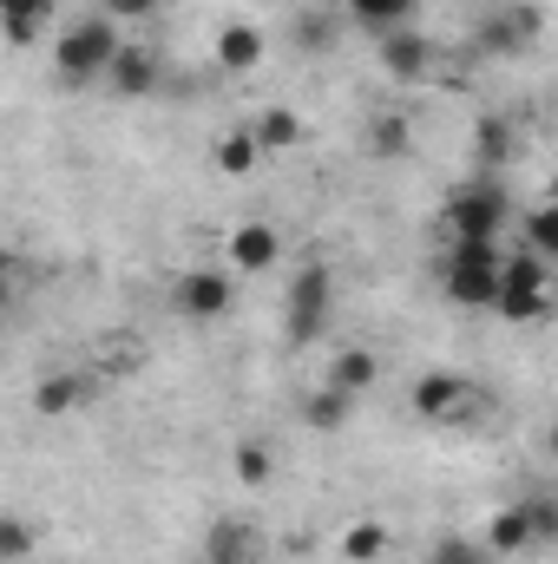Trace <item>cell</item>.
I'll return each mask as SVG.
<instances>
[{"label":"cell","mask_w":558,"mask_h":564,"mask_svg":"<svg viewBox=\"0 0 558 564\" xmlns=\"http://www.w3.org/2000/svg\"><path fill=\"white\" fill-rule=\"evenodd\" d=\"M119 53H126L119 20H112V13H93V20L60 26V40H53V73H60V86H93V79H112V59H119Z\"/></svg>","instance_id":"6da1fadb"},{"label":"cell","mask_w":558,"mask_h":564,"mask_svg":"<svg viewBox=\"0 0 558 564\" xmlns=\"http://www.w3.org/2000/svg\"><path fill=\"white\" fill-rule=\"evenodd\" d=\"M506 217H513V197H506V184L493 177V171H473L453 197H447V230H453V243H493L500 230H506Z\"/></svg>","instance_id":"7a4b0ae2"},{"label":"cell","mask_w":558,"mask_h":564,"mask_svg":"<svg viewBox=\"0 0 558 564\" xmlns=\"http://www.w3.org/2000/svg\"><path fill=\"white\" fill-rule=\"evenodd\" d=\"M447 302H460V308H500V276H506V263L493 257V243H453V257H447Z\"/></svg>","instance_id":"3957f363"},{"label":"cell","mask_w":558,"mask_h":564,"mask_svg":"<svg viewBox=\"0 0 558 564\" xmlns=\"http://www.w3.org/2000/svg\"><path fill=\"white\" fill-rule=\"evenodd\" d=\"M329 308H335V276H329L322 263L296 270L289 295H282V335H289L296 348H309V341L329 328Z\"/></svg>","instance_id":"277c9868"},{"label":"cell","mask_w":558,"mask_h":564,"mask_svg":"<svg viewBox=\"0 0 558 564\" xmlns=\"http://www.w3.org/2000/svg\"><path fill=\"white\" fill-rule=\"evenodd\" d=\"M546 308H552V263L533 257V250H519V257L506 263V276H500V308H493V315H506V322H539Z\"/></svg>","instance_id":"5b68a950"},{"label":"cell","mask_w":558,"mask_h":564,"mask_svg":"<svg viewBox=\"0 0 558 564\" xmlns=\"http://www.w3.org/2000/svg\"><path fill=\"white\" fill-rule=\"evenodd\" d=\"M539 33H546V7L513 0V7H493V13L480 20V53H526Z\"/></svg>","instance_id":"8992f818"},{"label":"cell","mask_w":558,"mask_h":564,"mask_svg":"<svg viewBox=\"0 0 558 564\" xmlns=\"http://www.w3.org/2000/svg\"><path fill=\"white\" fill-rule=\"evenodd\" d=\"M415 414L420 421H466L473 408H480V394H473V381L466 375H447V368H433V375H420L415 381Z\"/></svg>","instance_id":"52a82bcc"},{"label":"cell","mask_w":558,"mask_h":564,"mask_svg":"<svg viewBox=\"0 0 558 564\" xmlns=\"http://www.w3.org/2000/svg\"><path fill=\"white\" fill-rule=\"evenodd\" d=\"M230 295H237L230 270H184L178 289H171V302H178L184 322H217V315H230Z\"/></svg>","instance_id":"ba28073f"},{"label":"cell","mask_w":558,"mask_h":564,"mask_svg":"<svg viewBox=\"0 0 558 564\" xmlns=\"http://www.w3.org/2000/svg\"><path fill=\"white\" fill-rule=\"evenodd\" d=\"M211 66L230 73V79L257 73V66H264V26H257V20H224L217 40H211Z\"/></svg>","instance_id":"9c48e42d"},{"label":"cell","mask_w":558,"mask_h":564,"mask_svg":"<svg viewBox=\"0 0 558 564\" xmlns=\"http://www.w3.org/2000/svg\"><path fill=\"white\" fill-rule=\"evenodd\" d=\"M204 564H264V525L257 519H217L204 532Z\"/></svg>","instance_id":"30bf717a"},{"label":"cell","mask_w":558,"mask_h":564,"mask_svg":"<svg viewBox=\"0 0 558 564\" xmlns=\"http://www.w3.org/2000/svg\"><path fill=\"white\" fill-rule=\"evenodd\" d=\"M282 257V237L270 224H237L230 230V276H270Z\"/></svg>","instance_id":"8fae6325"},{"label":"cell","mask_w":558,"mask_h":564,"mask_svg":"<svg viewBox=\"0 0 558 564\" xmlns=\"http://www.w3.org/2000/svg\"><path fill=\"white\" fill-rule=\"evenodd\" d=\"M382 66H388V79L415 86V79H427V73H433V40H427L420 26L388 33V40H382Z\"/></svg>","instance_id":"7c38bea8"},{"label":"cell","mask_w":558,"mask_h":564,"mask_svg":"<svg viewBox=\"0 0 558 564\" xmlns=\"http://www.w3.org/2000/svg\"><path fill=\"white\" fill-rule=\"evenodd\" d=\"M513 151H519V132H513V119H500V112H486L480 126H473V171H506L513 164Z\"/></svg>","instance_id":"4fadbf2b"},{"label":"cell","mask_w":558,"mask_h":564,"mask_svg":"<svg viewBox=\"0 0 558 564\" xmlns=\"http://www.w3.org/2000/svg\"><path fill=\"white\" fill-rule=\"evenodd\" d=\"M480 539H486V552H493V558H519V552H533L526 506H519V499H513V506H500V512L486 519V532H480Z\"/></svg>","instance_id":"5bb4252c"},{"label":"cell","mask_w":558,"mask_h":564,"mask_svg":"<svg viewBox=\"0 0 558 564\" xmlns=\"http://www.w3.org/2000/svg\"><path fill=\"white\" fill-rule=\"evenodd\" d=\"M415 7H420V0H342V13H348L355 26H368L375 40H388V33H401V26H415Z\"/></svg>","instance_id":"9a60e30c"},{"label":"cell","mask_w":558,"mask_h":564,"mask_svg":"<svg viewBox=\"0 0 558 564\" xmlns=\"http://www.w3.org/2000/svg\"><path fill=\"white\" fill-rule=\"evenodd\" d=\"M119 99H144V93H158V53L151 46H126L119 59H112V79H106Z\"/></svg>","instance_id":"2e32d148"},{"label":"cell","mask_w":558,"mask_h":564,"mask_svg":"<svg viewBox=\"0 0 558 564\" xmlns=\"http://www.w3.org/2000/svg\"><path fill=\"white\" fill-rule=\"evenodd\" d=\"M375 381H382V361H375L368 348H342V355L329 361V388H342V394H355V401H362Z\"/></svg>","instance_id":"e0dca14e"},{"label":"cell","mask_w":558,"mask_h":564,"mask_svg":"<svg viewBox=\"0 0 558 564\" xmlns=\"http://www.w3.org/2000/svg\"><path fill=\"white\" fill-rule=\"evenodd\" d=\"M93 368H99V381L112 388V381H126V375H139L144 368V341L139 335H106L99 341V355H93Z\"/></svg>","instance_id":"ac0fdd59"},{"label":"cell","mask_w":558,"mask_h":564,"mask_svg":"<svg viewBox=\"0 0 558 564\" xmlns=\"http://www.w3.org/2000/svg\"><path fill=\"white\" fill-rule=\"evenodd\" d=\"M257 158H264V144H257L250 126H237V132H224V139L211 144V164H217L224 177H250V171H257Z\"/></svg>","instance_id":"d6986e66"},{"label":"cell","mask_w":558,"mask_h":564,"mask_svg":"<svg viewBox=\"0 0 558 564\" xmlns=\"http://www.w3.org/2000/svg\"><path fill=\"white\" fill-rule=\"evenodd\" d=\"M348 414H355V394H342V388H329V381L302 401V421L315 426V433H342V426H348Z\"/></svg>","instance_id":"ffe728a7"},{"label":"cell","mask_w":558,"mask_h":564,"mask_svg":"<svg viewBox=\"0 0 558 564\" xmlns=\"http://www.w3.org/2000/svg\"><path fill=\"white\" fill-rule=\"evenodd\" d=\"M0 7H7V40H13V46H33V40L53 26V7H60V0H0Z\"/></svg>","instance_id":"44dd1931"},{"label":"cell","mask_w":558,"mask_h":564,"mask_svg":"<svg viewBox=\"0 0 558 564\" xmlns=\"http://www.w3.org/2000/svg\"><path fill=\"white\" fill-rule=\"evenodd\" d=\"M250 132L264 151H289V144H302V119L289 112V106H264L257 119H250Z\"/></svg>","instance_id":"7402d4cb"},{"label":"cell","mask_w":558,"mask_h":564,"mask_svg":"<svg viewBox=\"0 0 558 564\" xmlns=\"http://www.w3.org/2000/svg\"><path fill=\"white\" fill-rule=\"evenodd\" d=\"M427 564H500L486 552V539H466V532H440L427 545Z\"/></svg>","instance_id":"603a6c76"},{"label":"cell","mask_w":558,"mask_h":564,"mask_svg":"<svg viewBox=\"0 0 558 564\" xmlns=\"http://www.w3.org/2000/svg\"><path fill=\"white\" fill-rule=\"evenodd\" d=\"M86 388H93V381H79V375H46V381L33 388V408H40V414H66V408L86 401Z\"/></svg>","instance_id":"cb8c5ba5"},{"label":"cell","mask_w":558,"mask_h":564,"mask_svg":"<svg viewBox=\"0 0 558 564\" xmlns=\"http://www.w3.org/2000/svg\"><path fill=\"white\" fill-rule=\"evenodd\" d=\"M401 151H415V126L401 112H382L368 126V158H401Z\"/></svg>","instance_id":"d4e9b609"},{"label":"cell","mask_w":558,"mask_h":564,"mask_svg":"<svg viewBox=\"0 0 558 564\" xmlns=\"http://www.w3.org/2000/svg\"><path fill=\"white\" fill-rule=\"evenodd\" d=\"M388 552V525H375V519H355L348 532H342V558L348 564H375Z\"/></svg>","instance_id":"484cf974"},{"label":"cell","mask_w":558,"mask_h":564,"mask_svg":"<svg viewBox=\"0 0 558 564\" xmlns=\"http://www.w3.org/2000/svg\"><path fill=\"white\" fill-rule=\"evenodd\" d=\"M526 525H533V552L558 545V492H526Z\"/></svg>","instance_id":"4316f807"},{"label":"cell","mask_w":558,"mask_h":564,"mask_svg":"<svg viewBox=\"0 0 558 564\" xmlns=\"http://www.w3.org/2000/svg\"><path fill=\"white\" fill-rule=\"evenodd\" d=\"M526 250L533 257H546V263H558V204H539V210H526Z\"/></svg>","instance_id":"83f0119b"},{"label":"cell","mask_w":558,"mask_h":564,"mask_svg":"<svg viewBox=\"0 0 558 564\" xmlns=\"http://www.w3.org/2000/svg\"><path fill=\"white\" fill-rule=\"evenodd\" d=\"M270 473H277L270 446H264V440H237V479L257 492V486H270Z\"/></svg>","instance_id":"f1b7e54d"},{"label":"cell","mask_w":558,"mask_h":564,"mask_svg":"<svg viewBox=\"0 0 558 564\" xmlns=\"http://www.w3.org/2000/svg\"><path fill=\"white\" fill-rule=\"evenodd\" d=\"M26 552H33L26 519H0V558H26Z\"/></svg>","instance_id":"f546056e"},{"label":"cell","mask_w":558,"mask_h":564,"mask_svg":"<svg viewBox=\"0 0 558 564\" xmlns=\"http://www.w3.org/2000/svg\"><path fill=\"white\" fill-rule=\"evenodd\" d=\"M106 13L112 20H144V13H158V0H106Z\"/></svg>","instance_id":"4dcf8cb0"},{"label":"cell","mask_w":558,"mask_h":564,"mask_svg":"<svg viewBox=\"0 0 558 564\" xmlns=\"http://www.w3.org/2000/svg\"><path fill=\"white\" fill-rule=\"evenodd\" d=\"M296 33H302V46H329V26H322V13H302V26H296Z\"/></svg>","instance_id":"1f68e13d"},{"label":"cell","mask_w":558,"mask_h":564,"mask_svg":"<svg viewBox=\"0 0 558 564\" xmlns=\"http://www.w3.org/2000/svg\"><path fill=\"white\" fill-rule=\"evenodd\" d=\"M546 440H552V459H558V421H552V433H546Z\"/></svg>","instance_id":"d6a6232c"}]
</instances>
